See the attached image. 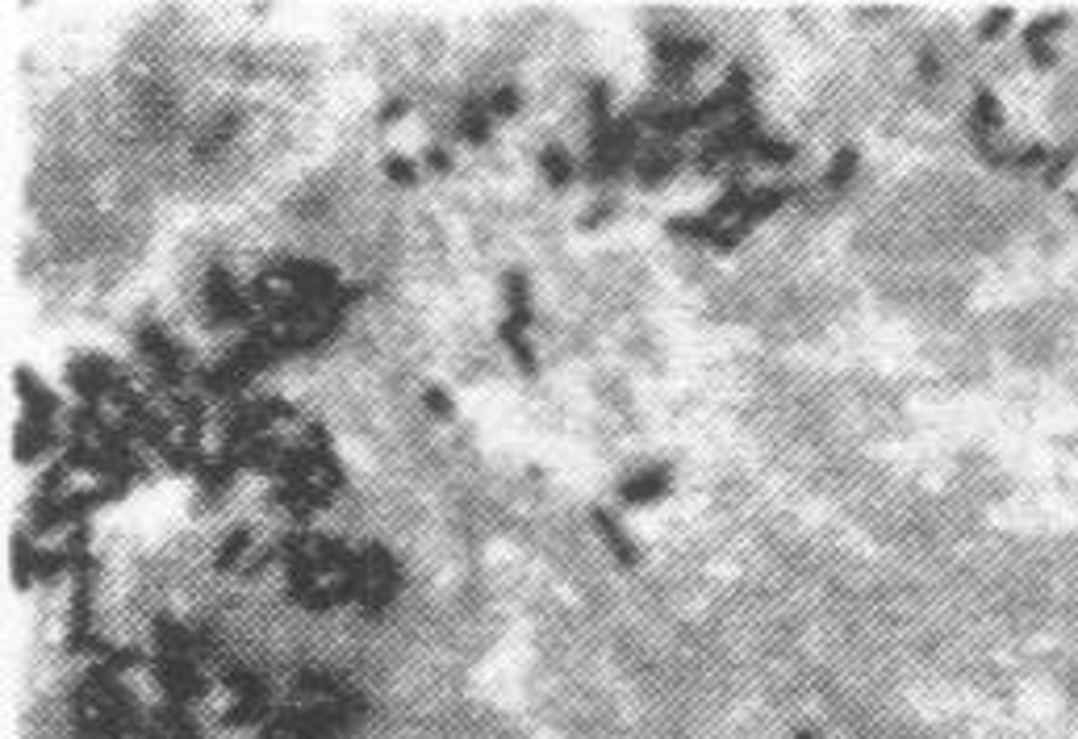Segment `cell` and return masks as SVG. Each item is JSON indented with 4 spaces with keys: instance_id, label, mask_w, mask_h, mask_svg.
Here are the masks:
<instances>
[{
    "instance_id": "obj_4",
    "label": "cell",
    "mask_w": 1078,
    "mask_h": 739,
    "mask_svg": "<svg viewBox=\"0 0 1078 739\" xmlns=\"http://www.w3.org/2000/svg\"><path fill=\"white\" fill-rule=\"evenodd\" d=\"M247 547H251V531H230V535H226V543H222V552L214 556V568H218V572L234 568V564H239V556L247 552Z\"/></svg>"
},
{
    "instance_id": "obj_9",
    "label": "cell",
    "mask_w": 1078,
    "mask_h": 739,
    "mask_svg": "<svg viewBox=\"0 0 1078 739\" xmlns=\"http://www.w3.org/2000/svg\"><path fill=\"white\" fill-rule=\"evenodd\" d=\"M427 163H431L435 172H452V159H448V151H439V147H431V151H427Z\"/></svg>"
},
{
    "instance_id": "obj_2",
    "label": "cell",
    "mask_w": 1078,
    "mask_h": 739,
    "mask_svg": "<svg viewBox=\"0 0 1078 739\" xmlns=\"http://www.w3.org/2000/svg\"><path fill=\"white\" fill-rule=\"evenodd\" d=\"M590 522H594V527L602 531L606 547H611V552H615L623 564H636V547H631V539L623 535V527H619V522H615L611 514H606L602 506H594V510H590Z\"/></svg>"
},
{
    "instance_id": "obj_7",
    "label": "cell",
    "mask_w": 1078,
    "mask_h": 739,
    "mask_svg": "<svg viewBox=\"0 0 1078 739\" xmlns=\"http://www.w3.org/2000/svg\"><path fill=\"white\" fill-rule=\"evenodd\" d=\"M423 401H427V410H431L435 418H452V397L443 393V389H427Z\"/></svg>"
},
{
    "instance_id": "obj_3",
    "label": "cell",
    "mask_w": 1078,
    "mask_h": 739,
    "mask_svg": "<svg viewBox=\"0 0 1078 739\" xmlns=\"http://www.w3.org/2000/svg\"><path fill=\"white\" fill-rule=\"evenodd\" d=\"M539 168H544V176H548V184H569L573 176H577V168H573V159H569V151H560V147H548L544 155H539Z\"/></svg>"
},
{
    "instance_id": "obj_8",
    "label": "cell",
    "mask_w": 1078,
    "mask_h": 739,
    "mask_svg": "<svg viewBox=\"0 0 1078 739\" xmlns=\"http://www.w3.org/2000/svg\"><path fill=\"white\" fill-rule=\"evenodd\" d=\"M406 113H410V101H402V97H397V101H389V105H381V113H377V122H381V126H393V122H402V117H406Z\"/></svg>"
},
{
    "instance_id": "obj_6",
    "label": "cell",
    "mask_w": 1078,
    "mask_h": 739,
    "mask_svg": "<svg viewBox=\"0 0 1078 739\" xmlns=\"http://www.w3.org/2000/svg\"><path fill=\"white\" fill-rule=\"evenodd\" d=\"M385 176H389L393 184H414V180H418V168H414L410 159H389V163H385Z\"/></svg>"
},
{
    "instance_id": "obj_5",
    "label": "cell",
    "mask_w": 1078,
    "mask_h": 739,
    "mask_svg": "<svg viewBox=\"0 0 1078 739\" xmlns=\"http://www.w3.org/2000/svg\"><path fill=\"white\" fill-rule=\"evenodd\" d=\"M523 97H519V88H502L489 97V113H498V117H510V113H519Z\"/></svg>"
},
{
    "instance_id": "obj_1",
    "label": "cell",
    "mask_w": 1078,
    "mask_h": 739,
    "mask_svg": "<svg viewBox=\"0 0 1078 739\" xmlns=\"http://www.w3.org/2000/svg\"><path fill=\"white\" fill-rule=\"evenodd\" d=\"M669 489V468H644L640 476H631V481H623V489H619V497L623 502H631V506H648V502H656V497H661Z\"/></svg>"
}]
</instances>
